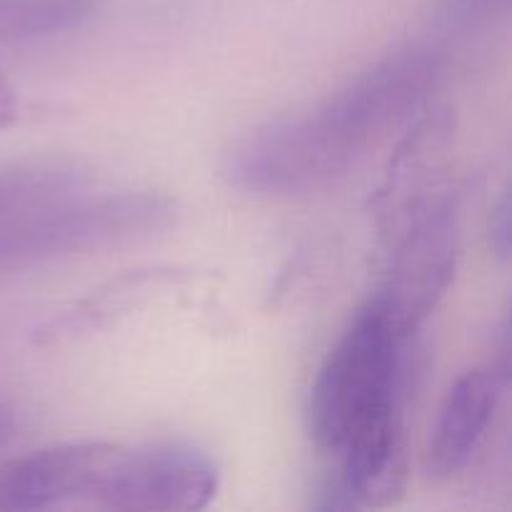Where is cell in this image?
Returning a JSON list of instances; mask_svg holds the SVG:
<instances>
[{
    "mask_svg": "<svg viewBox=\"0 0 512 512\" xmlns=\"http://www.w3.org/2000/svg\"><path fill=\"white\" fill-rule=\"evenodd\" d=\"M458 198L450 190L418 200L405 218L393 268L378 290L408 328L418 330L448 290L458 265Z\"/></svg>",
    "mask_w": 512,
    "mask_h": 512,
    "instance_id": "5",
    "label": "cell"
},
{
    "mask_svg": "<svg viewBox=\"0 0 512 512\" xmlns=\"http://www.w3.org/2000/svg\"><path fill=\"white\" fill-rule=\"evenodd\" d=\"M18 118V100H15L13 88L8 85V80L0 75V128H8Z\"/></svg>",
    "mask_w": 512,
    "mask_h": 512,
    "instance_id": "12",
    "label": "cell"
},
{
    "mask_svg": "<svg viewBox=\"0 0 512 512\" xmlns=\"http://www.w3.org/2000/svg\"><path fill=\"white\" fill-rule=\"evenodd\" d=\"M508 378L510 365L500 360L460 375L440 408L425 450V473L430 478L450 480L468 468L493 425Z\"/></svg>",
    "mask_w": 512,
    "mask_h": 512,
    "instance_id": "7",
    "label": "cell"
},
{
    "mask_svg": "<svg viewBox=\"0 0 512 512\" xmlns=\"http://www.w3.org/2000/svg\"><path fill=\"white\" fill-rule=\"evenodd\" d=\"M118 445L68 443L35 450L0 465V510L33 512L93 503Z\"/></svg>",
    "mask_w": 512,
    "mask_h": 512,
    "instance_id": "6",
    "label": "cell"
},
{
    "mask_svg": "<svg viewBox=\"0 0 512 512\" xmlns=\"http://www.w3.org/2000/svg\"><path fill=\"white\" fill-rule=\"evenodd\" d=\"M490 245H493L495 255L508 260L510 255V198L503 195L498 205L493 208L490 215Z\"/></svg>",
    "mask_w": 512,
    "mask_h": 512,
    "instance_id": "11",
    "label": "cell"
},
{
    "mask_svg": "<svg viewBox=\"0 0 512 512\" xmlns=\"http://www.w3.org/2000/svg\"><path fill=\"white\" fill-rule=\"evenodd\" d=\"M508 13L510 0H440L433 25L445 43L470 45L498 30Z\"/></svg>",
    "mask_w": 512,
    "mask_h": 512,
    "instance_id": "10",
    "label": "cell"
},
{
    "mask_svg": "<svg viewBox=\"0 0 512 512\" xmlns=\"http://www.w3.org/2000/svg\"><path fill=\"white\" fill-rule=\"evenodd\" d=\"M103 0H0V45L30 43L80 28Z\"/></svg>",
    "mask_w": 512,
    "mask_h": 512,
    "instance_id": "9",
    "label": "cell"
},
{
    "mask_svg": "<svg viewBox=\"0 0 512 512\" xmlns=\"http://www.w3.org/2000/svg\"><path fill=\"white\" fill-rule=\"evenodd\" d=\"M415 333L380 293L358 310L310 390L308 430L320 450L340 458L363 435L405 420Z\"/></svg>",
    "mask_w": 512,
    "mask_h": 512,
    "instance_id": "2",
    "label": "cell"
},
{
    "mask_svg": "<svg viewBox=\"0 0 512 512\" xmlns=\"http://www.w3.org/2000/svg\"><path fill=\"white\" fill-rule=\"evenodd\" d=\"M218 480V465L193 445L118 448L90 505L120 512H190L215 498Z\"/></svg>",
    "mask_w": 512,
    "mask_h": 512,
    "instance_id": "4",
    "label": "cell"
},
{
    "mask_svg": "<svg viewBox=\"0 0 512 512\" xmlns=\"http://www.w3.org/2000/svg\"><path fill=\"white\" fill-rule=\"evenodd\" d=\"M88 170L68 158H25L0 163V223L40 205L85 193Z\"/></svg>",
    "mask_w": 512,
    "mask_h": 512,
    "instance_id": "8",
    "label": "cell"
},
{
    "mask_svg": "<svg viewBox=\"0 0 512 512\" xmlns=\"http://www.w3.org/2000/svg\"><path fill=\"white\" fill-rule=\"evenodd\" d=\"M15 435V413L0 400V450L13 440Z\"/></svg>",
    "mask_w": 512,
    "mask_h": 512,
    "instance_id": "13",
    "label": "cell"
},
{
    "mask_svg": "<svg viewBox=\"0 0 512 512\" xmlns=\"http://www.w3.org/2000/svg\"><path fill=\"white\" fill-rule=\"evenodd\" d=\"M443 55L405 48L378 60L298 115L270 120L228 155L230 185L250 195L290 198L348 175L433 90Z\"/></svg>",
    "mask_w": 512,
    "mask_h": 512,
    "instance_id": "1",
    "label": "cell"
},
{
    "mask_svg": "<svg viewBox=\"0 0 512 512\" xmlns=\"http://www.w3.org/2000/svg\"><path fill=\"white\" fill-rule=\"evenodd\" d=\"M178 205L160 193H85L0 223V278L145 240L170 228Z\"/></svg>",
    "mask_w": 512,
    "mask_h": 512,
    "instance_id": "3",
    "label": "cell"
}]
</instances>
